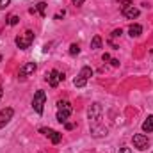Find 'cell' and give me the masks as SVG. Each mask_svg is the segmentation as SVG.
Wrapping results in <instances>:
<instances>
[{
  "label": "cell",
  "mask_w": 153,
  "mask_h": 153,
  "mask_svg": "<svg viewBox=\"0 0 153 153\" xmlns=\"http://www.w3.org/2000/svg\"><path fill=\"white\" fill-rule=\"evenodd\" d=\"M87 117H89V128L91 134L94 137H103L107 135V126L102 123V105L100 103H93L87 111Z\"/></svg>",
  "instance_id": "1"
},
{
  "label": "cell",
  "mask_w": 153,
  "mask_h": 153,
  "mask_svg": "<svg viewBox=\"0 0 153 153\" xmlns=\"http://www.w3.org/2000/svg\"><path fill=\"white\" fill-rule=\"evenodd\" d=\"M71 112H73V107L68 100H61L57 103V121L59 123H66L68 117L71 116Z\"/></svg>",
  "instance_id": "2"
},
{
  "label": "cell",
  "mask_w": 153,
  "mask_h": 153,
  "mask_svg": "<svg viewBox=\"0 0 153 153\" xmlns=\"http://www.w3.org/2000/svg\"><path fill=\"white\" fill-rule=\"evenodd\" d=\"M32 43H34V32H32V30H25L23 34H20V36L16 38V46H18L20 50L30 48Z\"/></svg>",
  "instance_id": "3"
},
{
  "label": "cell",
  "mask_w": 153,
  "mask_h": 153,
  "mask_svg": "<svg viewBox=\"0 0 153 153\" xmlns=\"http://www.w3.org/2000/svg\"><path fill=\"white\" fill-rule=\"evenodd\" d=\"M45 102H46V93L45 91H36L34 93V98H32V109L38 112V114H43V109H45Z\"/></svg>",
  "instance_id": "4"
},
{
  "label": "cell",
  "mask_w": 153,
  "mask_h": 153,
  "mask_svg": "<svg viewBox=\"0 0 153 153\" xmlns=\"http://www.w3.org/2000/svg\"><path fill=\"white\" fill-rule=\"evenodd\" d=\"M93 76V70L89 68V66H84L82 70H80V73L76 75V78L73 80V84H75V87H84L85 84H87V80Z\"/></svg>",
  "instance_id": "5"
},
{
  "label": "cell",
  "mask_w": 153,
  "mask_h": 153,
  "mask_svg": "<svg viewBox=\"0 0 153 153\" xmlns=\"http://www.w3.org/2000/svg\"><path fill=\"white\" fill-rule=\"evenodd\" d=\"M132 143H134V148H137V150H141V152H144V150L150 148V141H148V137L143 135V134H135V135L132 137Z\"/></svg>",
  "instance_id": "6"
},
{
  "label": "cell",
  "mask_w": 153,
  "mask_h": 153,
  "mask_svg": "<svg viewBox=\"0 0 153 153\" xmlns=\"http://www.w3.org/2000/svg\"><path fill=\"white\" fill-rule=\"evenodd\" d=\"M39 132H41L45 137H48L53 144H59V143H61V139H62V135H61L59 132L52 130V128H45V126H41V128H39Z\"/></svg>",
  "instance_id": "7"
},
{
  "label": "cell",
  "mask_w": 153,
  "mask_h": 153,
  "mask_svg": "<svg viewBox=\"0 0 153 153\" xmlns=\"http://www.w3.org/2000/svg\"><path fill=\"white\" fill-rule=\"evenodd\" d=\"M36 68H38V64H36V62H27V64H23V66L20 68V71H18V78L25 80L27 76H30L34 71H36Z\"/></svg>",
  "instance_id": "8"
},
{
  "label": "cell",
  "mask_w": 153,
  "mask_h": 153,
  "mask_svg": "<svg viewBox=\"0 0 153 153\" xmlns=\"http://www.w3.org/2000/svg\"><path fill=\"white\" fill-rule=\"evenodd\" d=\"M66 76H64V73H61V71H57V70H52L50 71V75L46 76V82L52 85V87H57L59 85V82H62Z\"/></svg>",
  "instance_id": "9"
},
{
  "label": "cell",
  "mask_w": 153,
  "mask_h": 153,
  "mask_svg": "<svg viewBox=\"0 0 153 153\" xmlns=\"http://www.w3.org/2000/svg\"><path fill=\"white\" fill-rule=\"evenodd\" d=\"M13 116H14V111H13L11 107L2 109V111H0V128H4V126L13 119Z\"/></svg>",
  "instance_id": "10"
},
{
  "label": "cell",
  "mask_w": 153,
  "mask_h": 153,
  "mask_svg": "<svg viewBox=\"0 0 153 153\" xmlns=\"http://www.w3.org/2000/svg\"><path fill=\"white\" fill-rule=\"evenodd\" d=\"M121 13H123V16H125V18H128V20H134V18H137V16H139V9H137V7H134V4H130V5H126V7H123V9H121Z\"/></svg>",
  "instance_id": "11"
},
{
  "label": "cell",
  "mask_w": 153,
  "mask_h": 153,
  "mask_svg": "<svg viewBox=\"0 0 153 153\" xmlns=\"http://www.w3.org/2000/svg\"><path fill=\"white\" fill-rule=\"evenodd\" d=\"M128 34H130L132 38H137V36H141V34H143V27H141L139 23H134V25H130V27H128Z\"/></svg>",
  "instance_id": "12"
},
{
  "label": "cell",
  "mask_w": 153,
  "mask_h": 153,
  "mask_svg": "<svg viewBox=\"0 0 153 153\" xmlns=\"http://www.w3.org/2000/svg\"><path fill=\"white\" fill-rule=\"evenodd\" d=\"M143 132H146V134L153 132V116H148V117L144 119V123H143Z\"/></svg>",
  "instance_id": "13"
},
{
  "label": "cell",
  "mask_w": 153,
  "mask_h": 153,
  "mask_svg": "<svg viewBox=\"0 0 153 153\" xmlns=\"http://www.w3.org/2000/svg\"><path fill=\"white\" fill-rule=\"evenodd\" d=\"M30 13H39L41 16H45V14H46V2H39L36 7L30 9Z\"/></svg>",
  "instance_id": "14"
},
{
  "label": "cell",
  "mask_w": 153,
  "mask_h": 153,
  "mask_svg": "<svg viewBox=\"0 0 153 153\" xmlns=\"http://www.w3.org/2000/svg\"><path fill=\"white\" fill-rule=\"evenodd\" d=\"M91 48H93V50L102 48V38H100V36H94V38H93V41H91Z\"/></svg>",
  "instance_id": "15"
},
{
  "label": "cell",
  "mask_w": 153,
  "mask_h": 153,
  "mask_svg": "<svg viewBox=\"0 0 153 153\" xmlns=\"http://www.w3.org/2000/svg\"><path fill=\"white\" fill-rule=\"evenodd\" d=\"M80 53V46L76 45V43H73L71 46H70V55H78Z\"/></svg>",
  "instance_id": "16"
},
{
  "label": "cell",
  "mask_w": 153,
  "mask_h": 153,
  "mask_svg": "<svg viewBox=\"0 0 153 153\" xmlns=\"http://www.w3.org/2000/svg\"><path fill=\"white\" fill-rule=\"evenodd\" d=\"M18 22H20V18H18V16H14V14H13V16H9V20H7V23H9V25H16Z\"/></svg>",
  "instance_id": "17"
},
{
  "label": "cell",
  "mask_w": 153,
  "mask_h": 153,
  "mask_svg": "<svg viewBox=\"0 0 153 153\" xmlns=\"http://www.w3.org/2000/svg\"><path fill=\"white\" fill-rule=\"evenodd\" d=\"M121 34H123V30H121V29H116V30H112V34H111V36H112V38H119Z\"/></svg>",
  "instance_id": "18"
},
{
  "label": "cell",
  "mask_w": 153,
  "mask_h": 153,
  "mask_svg": "<svg viewBox=\"0 0 153 153\" xmlns=\"http://www.w3.org/2000/svg\"><path fill=\"white\" fill-rule=\"evenodd\" d=\"M11 4V0H0V9H5Z\"/></svg>",
  "instance_id": "19"
},
{
  "label": "cell",
  "mask_w": 153,
  "mask_h": 153,
  "mask_svg": "<svg viewBox=\"0 0 153 153\" xmlns=\"http://www.w3.org/2000/svg\"><path fill=\"white\" fill-rule=\"evenodd\" d=\"M132 4V0H123L121 4H119V9H123V7H126V5H130Z\"/></svg>",
  "instance_id": "20"
},
{
  "label": "cell",
  "mask_w": 153,
  "mask_h": 153,
  "mask_svg": "<svg viewBox=\"0 0 153 153\" xmlns=\"http://www.w3.org/2000/svg\"><path fill=\"white\" fill-rule=\"evenodd\" d=\"M119 153H132V150L128 146H123V148H119Z\"/></svg>",
  "instance_id": "21"
},
{
  "label": "cell",
  "mask_w": 153,
  "mask_h": 153,
  "mask_svg": "<svg viewBox=\"0 0 153 153\" xmlns=\"http://www.w3.org/2000/svg\"><path fill=\"white\" fill-rule=\"evenodd\" d=\"M111 64H112L114 68H117V66H119V61H117V59H111Z\"/></svg>",
  "instance_id": "22"
},
{
  "label": "cell",
  "mask_w": 153,
  "mask_h": 153,
  "mask_svg": "<svg viewBox=\"0 0 153 153\" xmlns=\"http://www.w3.org/2000/svg\"><path fill=\"white\" fill-rule=\"evenodd\" d=\"M64 126H66V130H71V128H73L75 125H73V123H68V121H66V123H64Z\"/></svg>",
  "instance_id": "23"
},
{
  "label": "cell",
  "mask_w": 153,
  "mask_h": 153,
  "mask_svg": "<svg viewBox=\"0 0 153 153\" xmlns=\"http://www.w3.org/2000/svg\"><path fill=\"white\" fill-rule=\"evenodd\" d=\"M71 2H73V4H75V5H82V4H84V2H85V0H71Z\"/></svg>",
  "instance_id": "24"
},
{
  "label": "cell",
  "mask_w": 153,
  "mask_h": 153,
  "mask_svg": "<svg viewBox=\"0 0 153 153\" xmlns=\"http://www.w3.org/2000/svg\"><path fill=\"white\" fill-rule=\"evenodd\" d=\"M62 16H64V11H62V13H57V14H55V20H59V18H62Z\"/></svg>",
  "instance_id": "25"
},
{
  "label": "cell",
  "mask_w": 153,
  "mask_h": 153,
  "mask_svg": "<svg viewBox=\"0 0 153 153\" xmlns=\"http://www.w3.org/2000/svg\"><path fill=\"white\" fill-rule=\"evenodd\" d=\"M102 59H103V61H111V55H109V53H103V57H102Z\"/></svg>",
  "instance_id": "26"
},
{
  "label": "cell",
  "mask_w": 153,
  "mask_h": 153,
  "mask_svg": "<svg viewBox=\"0 0 153 153\" xmlns=\"http://www.w3.org/2000/svg\"><path fill=\"white\" fill-rule=\"evenodd\" d=\"M0 98H2V87H0Z\"/></svg>",
  "instance_id": "27"
},
{
  "label": "cell",
  "mask_w": 153,
  "mask_h": 153,
  "mask_svg": "<svg viewBox=\"0 0 153 153\" xmlns=\"http://www.w3.org/2000/svg\"><path fill=\"white\" fill-rule=\"evenodd\" d=\"M0 62H2V53H0Z\"/></svg>",
  "instance_id": "28"
}]
</instances>
